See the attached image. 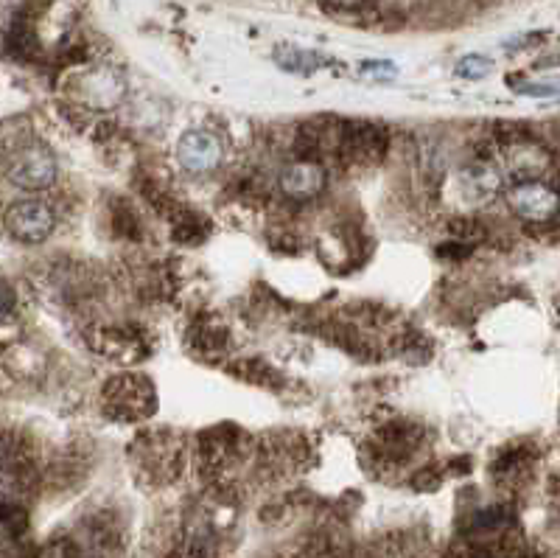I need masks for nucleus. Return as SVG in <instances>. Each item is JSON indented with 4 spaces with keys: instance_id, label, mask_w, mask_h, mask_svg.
I'll return each mask as SVG.
<instances>
[{
    "instance_id": "39448f33",
    "label": "nucleus",
    "mask_w": 560,
    "mask_h": 558,
    "mask_svg": "<svg viewBox=\"0 0 560 558\" xmlns=\"http://www.w3.org/2000/svg\"><path fill=\"white\" fill-rule=\"evenodd\" d=\"M177 160L182 169L191 174L216 172L224 160L222 138L205 127L188 129L177 144Z\"/></svg>"
},
{
    "instance_id": "f8f14e48",
    "label": "nucleus",
    "mask_w": 560,
    "mask_h": 558,
    "mask_svg": "<svg viewBox=\"0 0 560 558\" xmlns=\"http://www.w3.org/2000/svg\"><path fill=\"white\" fill-rule=\"evenodd\" d=\"M457 73L465 79H482L490 73V62L485 57H465L457 65Z\"/></svg>"
},
{
    "instance_id": "f257e3e1",
    "label": "nucleus",
    "mask_w": 560,
    "mask_h": 558,
    "mask_svg": "<svg viewBox=\"0 0 560 558\" xmlns=\"http://www.w3.org/2000/svg\"><path fill=\"white\" fill-rule=\"evenodd\" d=\"M3 174L12 186L23 191H42L56 180L54 152L40 141H28L9 152L3 163Z\"/></svg>"
},
{
    "instance_id": "423d86ee",
    "label": "nucleus",
    "mask_w": 560,
    "mask_h": 558,
    "mask_svg": "<svg viewBox=\"0 0 560 558\" xmlns=\"http://www.w3.org/2000/svg\"><path fill=\"white\" fill-rule=\"evenodd\" d=\"M278 186L286 200H294V202L317 200L322 191H325V186H328V172L322 169L317 160L311 158L292 160L289 166H283Z\"/></svg>"
},
{
    "instance_id": "4468645a",
    "label": "nucleus",
    "mask_w": 560,
    "mask_h": 558,
    "mask_svg": "<svg viewBox=\"0 0 560 558\" xmlns=\"http://www.w3.org/2000/svg\"><path fill=\"white\" fill-rule=\"evenodd\" d=\"M14 303H17V295H14V289L6 284V281H0V315H9L14 309Z\"/></svg>"
},
{
    "instance_id": "0eeeda50",
    "label": "nucleus",
    "mask_w": 560,
    "mask_h": 558,
    "mask_svg": "<svg viewBox=\"0 0 560 558\" xmlns=\"http://www.w3.org/2000/svg\"><path fill=\"white\" fill-rule=\"evenodd\" d=\"M387 149V141H384V132L373 124H356V127H348L339 138V152L348 163H378L381 155Z\"/></svg>"
},
{
    "instance_id": "9d476101",
    "label": "nucleus",
    "mask_w": 560,
    "mask_h": 558,
    "mask_svg": "<svg viewBox=\"0 0 560 558\" xmlns=\"http://www.w3.org/2000/svg\"><path fill=\"white\" fill-rule=\"evenodd\" d=\"M448 230H451V239H454V242H460L462 247H468V244H479L482 239H488V230H485V225H482L479 219H474V216H457V219L448 225Z\"/></svg>"
},
{
    "instance_id": "1a4fd4ad",
    "label": "nucleus",
    "mask_w": 560,
    "mask_h": 558,
    "mask_svg": "<svg viewBox=\"0 0 560 558\" xmlns=\"http://www.w3.org/2000/svg\"><path fill=\"white\" fill-rule=\"evenodd\" d=\"M499 188H502V174L488 163H476V166L462 169L460 191L468 202H490Z\"/></svg>"
},
{
    "instance_id": "ddd939ff",
    "label": "nucleus",
    "mask_w": 560,
    "mask_h": 558,
    "mask_svg": "<svg viewBox=\"0 0 560 558\" xmlns=\"http://www.w3.org/2000/svg\"><path fill=\"white\" fill-rule=\"evenodd\" d=\"M518 93L524 96H558L560 87L558 85H513Z\"/></svg>"
},
{
    "instance_id": "6e6552de",
    "label": "nucleus",
    "mask_w": 560,
    "mask_h": 558,
    "mask_svg": "<svg viewBox=\"0 0 560 558\" xmlns=\"http://www.w3.org/2000/svg\"><path fill=\"white\" fill-rule=\"evenodd\" d=\"M504 146V160L521 180H538V174L552 166V158L541 144H532L527 135H518Z\"/></svg>"
},
{
    "instance_id": "20e7f679",
    "label": "nucleus",
    "mask_w": 560,
    "mask_h": 558,
    "mask_svg": "<svg viewBox=\"0 0 560 558\" xmlns=\"http://www.w3.org/2000/svg\"><path fill=\"white\" fill-rule=\"evenodd\" d=\"M3 225L9 230V236L23 244H40L45 242L56 228L54 211L40 200H17L9 205V211L3 216Z\"/></svg>"
},
{
    "instance_id": "9b49d317",
    "label": "nucleus",
    "mask_w": 560,
    "mask_h": 558,
    "mask_svg": "<svg viewBox=\"0 0 560 558\" xmlns=\"http://www.w3.org/2000/svg\"><path fill=\"white\" fill-rule=\"evenodd\" d=\"M168 558H210L208 542L202 536H188L185 542H180Z\"/></svg>"
},
{
    "instance_id": "f03ea898",
    "label": "nucleus",
    "mask_w": 560,
    "mask_h": 558,
    "mask_svg": "<svg viewBox=\"0 0 560 558\" xmlns=\"http://www.w3.org/2000/svg\"><path fill=\"white\" fill-rule=\"evenodd\" d=\"M104 407L118 421H140L154 413V385L146 376L124 373L104 387Z\"/></svg>"
},
{
    "instance_id": "7ed1b4c3",
    "label": "nucleus",
    "mask_w": 560,
    "mask_h": 558,
    "mask_svg": "<svg viewBox=\"0 0 560 558\" xmlns=\"http://www.w3.org/2000/svg\"><path fill=\"white\" fill-rule=\"evenodd\" d=\"M507 205L518 219L532 225H546L560 214V194L544 180H518L507 191Z\"/></svg>"
},
{
    "instance_id": "2eb2a0df",
    "label": "nucleus",
    "mask_w": 560,
    "mask_h": 558,
    "mask_svg": "<svg viewBox=\"0 0 560 558\" xmlns=\"http://www.w3.org/2000/svg\"><path fill=\"white\" fill-rule=\"evenodd\" d=\"M334 9H356V6H362L364 0H328Z\"/></svg>"
}]
</instances>
